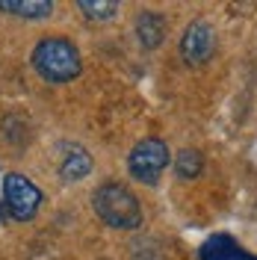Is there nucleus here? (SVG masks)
Returning <instances> with one entry per match:
<instances>
[{
  "mask_svg": "<svg viewBox=\"0 0 257 260\" xmlns=\"http://www.w3.org/2000/svg\"><path fill=\"white\" fill-rule=\"evenodd\" d=\"M30 65L45 83L65 86V83H74L83 74V53L71 39L56 32V36H45L33 45Z\"/></svg>",
  "mask_w": 257,
  "mask_h": 260,
  "instance_id": "1",
  "label": "nucleus"
},
{
  "mask_svg": "<svg viewBox=\"0 0 257 260\" xmlns=\"http://www.w3.org/2000/svg\"><path fill=\"white\" fill-rule=\"evenodd\" d=\"M92 210L113 231H136L145 222L142 201L127 183H118V180H104L92 192Z\"/></svg>",
  "mask_w": 257,
  "mask_h": 260,
  "instance_id": "2",
  "label": "nucleus"
},
{
  "mask_svg": "<svg viewBox=\"0 0 257 260\" xmlns=\"http://www.w3.org/2000/svg\"><path fill=\"white\" fill-rule=\"evenodd\" d=\"M42 201H45L42 189L27 175H21V172H6L3 175L0 204H3L6 219H12V222H30V219H36V213L42 210Z\"/></svg>",
  "mask_w": 257,
  "mask_h": 260,
  "instance_id": "3",
  "label": "nucleus"
},
{
  "mask_svg": "<svg viewBox=\"0 0 257 260\" xmlns=\"http://www.w3.org/2000/svg\"><path fill=\"white\" fill-rule=\"evenodd\" d=\"M172 166V148L166 145L160 136H145L127 154V172L133 180H139L145 186H157L163 172Z\"/></svg>",
  "mask_w": 257,
  "mask_h": 260,
  "instance_id": "4",
  "label": "nucleus"
},
{
  "mask_svg": "<svg viewBox=\"0 0 257 260\" xmlns=\"http://www.w3.org/2000/svg\"><path fill=\"white\" fill-rule=\"evenodd\" d=\"M216 45H219L216 27H213L210 21H204V18H195V21H189V24L183 27V32H180V39H177V53H180L183 65L201 68V65H207L210 59H213Z\"/></svg>",
  "mask_w": 257,
  "mask_h": 260,
  "instance_id": "5",
  "label": "nucleus"
},
{
  "mask_svg": "<svg viewBox=\"0 0 257 260\" xmlns=\"http://www.w3.org/2000/svg\"><path fill=\"white\" fill-rule=\"evenodd\" d=\"M133 32H136V42L142 50H157L166 42V32H169V18L157 12V9H142L139 15L133 18Z\"/></svg>",
  "mask_w": 257,
  "mask_h": 260,
  "instance_id": "6",
  "label": "nucleus"
},
{
  "mask_svg": "<svg viewBox=\"0 0 257 260\" xmlns=\"http://www.w3.org/2000/svg\"><path fill=\"white\" fill-rule=\"evenodd\" d=\"M198 260H257L254 251H248L240 240L231 234H213L198 248Z\"/></svg>",
  "mask_w": 257,
  "mask_h": 260,
  "instance_id": "7",
  "label": "nucleus"
},
{
  "mask_svg": "<svg viewBox=\"0 0 257 260\" xmlns=\"http://www.w3.org/2000/svg\"><path fill=\"white\" fill-rule=\"evenodd\" d=\"M92 169H95V160L83 145H68L59 157V166H56V172L65 183H77V180L89 178Z\"/></svg>",
  "mask_w": 257,
  "mask_h": 260,
  "instance_id": "8",
  "label": "nucleus"
},
{
  "mask_svg": "<svg viewBox=\"0 0 257 260\" xmlns=\"http://www.w3.org/2000/svg\"><path fill=\"white\" fill-rule=\"evenodd\" d=\"M0 12L27 18V21H39V18L53 15V3L50 0H0Z\"/></svg>",
  "mask_w": 257,
  "mask_h": 260,
  "instance_id": "9",
  "label": "nucleus"
},
{
  "mask_svg": "<svg viewBox=\"0 0 257 260\" xmlns=\"http://www.w3.org/2000/svg\"><path fill=\"white\" fill-rule=\"evenodd\" d=\"M204 172V154L198 148H183L175 154V175L177 180H195Z\"/></svg>",
  "mask_w": 257,
  "mask_h": 260,
  "instance_id": "10",
  "label": "nucleus"
},
{
  "mask_svg": "<svg viewBox=\"0 0 257 260\" xmlns=\"http://www.w3.org/2000/svg\"><path fill=\"white\" fill-rule=\"evenodd\" d=\"M74 6L83 12V18H86V21H98V24L113 21V18L121 12V6H118V3H113V0H77Z\"/></svg>",
  "mask_w": 257,
  "mask_h": 260,
  "instance_id": "11",
  "label": "nucleus"
}]
</instances>
